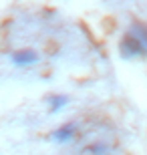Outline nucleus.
Returning a JSON list of instances; mask_svg holds the SVG:
<instances>
[{
	"label": "nucleus",
	"instance_id": "nucleus-3",
	"mask_svg": "<svg viewBox=\"0 0 147 155\" xmlns=\"http://www.w3.org/2000/svg\"><path fill=\"white\" fill-rule=\"evenodd\" d=\"M77 135V123H62L58 129L51 133V139L57 141V143H67Z\"/></svg>",
	"mask_w": 147,
	"mask_h": 155
},
{
	"label": "nucleus",
	"instance_id": "nucleus-1",
	"mask_svg": "<svg viewBox=\"0 0 147 155\" xmlns=\"http://www.w3.org/2000/svg\"><path fill=\"white\" fill-rule=\"evenodd\" d=\"M119 52L125 58L133 57H147V26L141 22H135L121 38Z\"/></svg>",
	"mask_w": 147,
	"mask_h": 155
},
{
	"label": "nucleus",
	"instance_id": "nucleus-2",
	"mask_svg": "<svg viewBox=\"0 0 147 155\" xmlns=\"http://www.w3.org/2000/svg\"><path fill=\"white\" fill-rule=\"evenodd\" d=\"M12 64L16 67H30V64L38 63V52L32 51V48H22V51H16L10 54Z\"/></svg>",
	"mask_w": 147,
	"mask_h": 155
},
{
	"label": "nucleus",
	"instance_id": "nucleus-4",
	"mask_svg": "<svg viewBox=\"0 0 147 155\" xmlns=\"http://www.w3.org/2000/svg\"><path fill=\"white\" fill-rule=\"evenodd\" d=\"M67 95H52L51 97V113H58L62 107H67Z\"/></svg>",
	"mask_w": 147,
	"mask_h": 155
}]
</instances>
